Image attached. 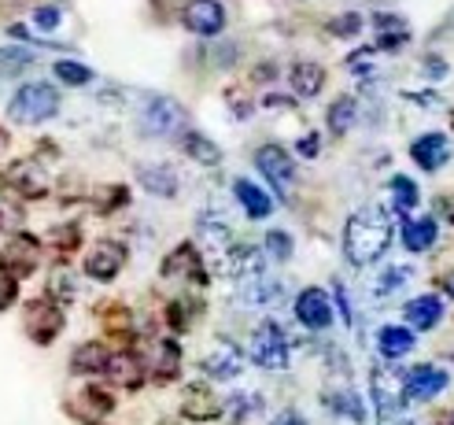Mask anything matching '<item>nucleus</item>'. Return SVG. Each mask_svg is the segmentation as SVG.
Instances as JSON below:
<instances>
[{"mask_svg": "<svg viewBox=\"0 0 454 425\" xmlns=\"http://www.w3.org/2000/svg\"><path fill=\"white\" fill-rule=\"evenodd\" d=\"M406 322H411V329H436L440 319H443V300L436 293H428V296H418L406 303Z\"/></svg>", "mask_w": 454, "mask_h": 425, "instance_id": "nucleus-18", "label": "nucleus"}, {"mask_svg": "<svg viewBox=\"0 0 454 425\" xmlns=\"http://www.w3.org/2000/svg\"><path fill=\"white\" fill-rule=\"evenodd\" d=\"M181 148H185L189 160H196L200 167H218V163H222V148H218L211 138L196 133V130H189L185 138H181Z\"/></svg>", "mask_w": 454, "mask_h": 425, "instance_id": "nucleus-26", "label": "nucleus"}, {"mask_svg": "<svg viewBox=\"0 0 454 425\" xmlns=\"http://www.w3.org/2000/svg\"><path fill=\"white\" fill-rule=\"evenodd\" d=\"M104 377H107V382H115V385H122V389H137V385L145 382V366H141L137 355L115 351V355H107Z\"/></svg>", "mask_w": 454, "mask_h": 425, "instance_id": "nucleus-15", "label": "nucleus"}, {"mask_svg": "<svg viewBox=\"0 0 454 425\" xmlns=\"http://www.w3.org/2000/svg\"><path fill=\"white\" fill-rule=\"evenodd\" d=\"M233 193H237V200H240V208L247 211V218H266L270 211H274V200H270L255 182H247V177H237Z\"/></svg>", "mask_w": 454, "mask_h": 425, "instance_id": "nucleus-25", "label": "nucleus"}, {"mask_svg": "<svg viewBox=\"0 0 454 425\" xmlns=\"http://www.w3.org/2000/svg\"><path fill=\"white\" fill-rule=\"evenodd\" d=\"M355 115H358V104H355V97H340V100H333V107H329V130L336 133V138H344V133L355 126Z\"/></svg>", "mask_w": 454, "mask_h": 425, "instance_id": "nucleus-30", "label": "nucleus"}, {"mask_svg": "<svg viewBox=\"0 0 454 425\" xmlns=\"http://www.w3.org/2000/svg\"><path fill=\"white\" fill-rule=\"evenodd\" d=\"M300 155H307V160H314V155H317V133H307V138L300 141Z\"/></svg>", "mask_w": 454, "mask_h": 425, "instance_id": "nucleus-49", "label": "nucleus"}, {"mask_svg": "<svg viewBox=\"0 0 454 425\" xmlns=\"http://www.w3.org/2000/svg\"><path fill=\"white\" fill-rule=\"evenodd\" d=\"M447 370L443 366H414L406 370V404H425L447 389Z\"/></svg>", "mask_w": 454, "mask_h": 425, "instance_id": "nucleus-12", "label": "nucleus"}, {"mask_svg": "<svg viewBox=\"0 0 454 425\" xmlns=\"http://www.w3.org/2000/svg\"><path fill=\"white\" fill-rule=\"evenodd\" d=\"M4 259H0V266H4L8 274H30L34 271V263H37V240H30V237H15L4 252H0Z\"/></svg>", "mask_w": 454, "mask_h": 425, "instance_id": "nucleus-20", "label": "nucleus"}, {"mask_svg": "<svg viewBox=\"0 0 454 425\" xmlns=\"http://www.w3.org/2000/svg\"><path fill=\"white\" fill-rule=\"evenodd\" d=\"M247 355H252L255 366L281 374L288 366V337H285V329L278 322H270V319L262 326H255L252 344H247Z\"/></svg>", "mask_w": 454, "mask_h": 425, "instance_id": "nucleus-4", "label": "nucleus"}, {"mask_svg": "<svg viewBox=\"0 0 454 425\" xmlns=\"http://www.w3.org/2000/svg\"><path fill=\"white\" fill-rule=\"evenodd\" d=\"M392 196H395V208L399 211H414L418 208V185L411 182V177H406V174H395L392 177Z\"/></svg>", "mask_w": 454, "mask_h": 425, "instance_id": "nucleus-33", "label": "nucleus"}, {"mask_svg": "<svg viewBox=\"0 0 454 425\" xmlns=\"http://www.w3.org/2000/svg\"><path fill=\"white\" fill-rule=\"evenodd\" d=\"M373 404L380 425H395V414L406 407V370H373Z\"/></svg>", "mask_w": 454, "mask_h": 425, "instance_id": "nucleus-5", "label": "nucleus"}, {"mask_svg": "<svg viewBox=\"0 0 454 425\" xmlns=\"http://www.w3.org/2000/svg\"><path fill=\"white\" fill-rule=\"evenodd\" d=\"M163 278L170 281H192V285H203L207 281V271H203V256L192 248V244H177V248L167 256L163 263Z\"/></svg>", "mask_w": 454, "mask_h": 425, "instance_id": "nucleus-11", "label": "nucleus"}, {"mask_svg": "<svg viewBox=\"0 0 454 425\" xmlns=\"http://www.w3.org/2000/svg\"><path fill=\"white\" fill-rule=\"evenodd\" d=\"M177 366H181V348L174 341H159L155 344V366H152L155 382H174Z\"/></svg>", "mask_w": 454, "mask_h": 425, "instance_id": "nucleus-28", "label": "nucleus"}, {"mask_svg": "<svg viewBox=\"0 0 454 425\" xmlns=\"http://www.w3.org/2000/svg\"><path fill=\"white\" fill-rule=\"evenodd\" d=\"M0 138H4V133H0ZM0 148H4V141H0Z\"/></svg>", "mask_w": 454, "mask_h": 425, "instance_id": "nucleus-54", "label": "nucleus"}, {"mask_svg": "<svg viewBox=\"0 0 454 425\" xmlns=\"http://www.w3.org/2000/svg\"><path fill=\"white\" fill-rule=\"evenodd\" d=\"M266 252L274 256V259H288L292 256V237L285 230H270L266 233Z\"/></svg>", "mask_w": 454, "mask_h": 425, "instance_id": "nucleus-37", "label": "nucleus"}, {"mask_svg": "<svg viewBox=\"0 0 454 425\" xmlns=\"http://www.w3.org/2000/svg\"><path fill=\"white\" fill-rule=\"evenodd\" d=\"M181 414L185 418H192V421H215L218 414H222V404L218 399L203 389V385H192L189 392H185V404H181Z\"/></svg>", "mask_w": 454, "mask_h": 425, "instance_id": "nucleus-21", "label": "nucleus"}, {"mask_svg": "<svg viewBox=\"0 0 454 425\" xmlns=\"http://www.w3.org/2000/svg\"><path fill=\"white\" fill-rule=\"evenodd\" d=\"M8 182H12V189H15L19 196H27V200H37V196L49 193L44 170H41L37 163H15V167L8 170Z\"/></svg>", "mask_w": 454, "mask_h": 425, "instance_id": "nucleus-19", "label": "nucleus"}, {"mask_svg": "<svg viewBox=\"0 0 454 425\" xmlns=\"http://www.w3.org/2000/svg\"><path fill=\"white\" fill-rule=\"evenodd\" d=\"M230 404H237V418H244V414H255L259 411V396H233Z\"/></svg>", "mask_w": 454, "mask_h": 425, "instance_id": "nucleus-45", "label": "nucleus"}, {"mask_svg": "<svg viewBox=\"0 0 454 425\" xmlns=\"http://www.w3.org/2000/svg\"><path fill=\"white\" fill-rule=\"evenodd\" d=\"M185 30H192L196 37H215L225 30V8L218 0H189L185 12H181Z\"/></svg>", "mask_w": 454, "mask_h": 425, "instance_id": "nucleus-8", "label": "nucleus"}, {"mask_svg": "<svg viewBox=\"0 0 454 425\" xmlns=\"http://www.w3.org/2000/svg\"><path fill=\"white\" fill-rule=\"evenodd\" d=\"M22 329L34 344H52L63 329V311L52 300H30L27 303V315H22Z\"/></svg>", "mask_w": 454, "mask_h": 425, "instance_id": "nucleus-6", "label": "nucleus"}, {"mask_svg": "<svg viewBox=\"0 0 454 425\" xmlns=\"http://www.w3.org/2000/svg\"><path fill=\"white\" fill-rule=\"evenodd\" d=\"M255 167L262 170L266 182L274 185V193L288 200L292 185H296V167H292V155H288L281 145H262V148L255 152Z\"/></svg>", "mask_w": 454, "mask_h": 425, "instance_id": "nucleus-7", "label": "nucleus"}, {"mask_svg": "<svg viewBox=\"0 0 454 425\" xmlns=\"http://www.w3.org/2000/svg\"><path fill=\"white\" fill-rule=\"evenodd\" d=\"M200 370L211 377V382H233V377L244 370V351L230 341H218L207 355H203V363Z\"/></svg>", "mask_w": 454, "mask_h": 425, "instance_id": "nucleus-10", "label": "nucleus"}, {"mask_svg": "<svg viewBox=\"0 0 454 425\" xmlns=\"http://www.w3.org/2000/svg\"><path fill=\"white\" fill-rule=\"evenodd\" d=\"M34 27H37V30H56V27H59V8H52V4L37 8V12H34Z\"/></svg>", "mask_w": 454, "mask_h": 425, "instance_id": "nucleus-41", "label": "nucleus"}, {"mask_svg": "<svg viewBox=\"0 0 454 425\" xmlns=\"http://www.w3.org/2000/svg\"><path fill=\"white\" fill-rule=\"evenodd\" d=\"M192 319H185V303H170V326L174 329H189Z\"/></svg>", "mask_w": 454, "mask_h": 425, "instance_id": "nucleus-46", "label": "nucleus"}, {"mask_svg": "<svg viewBox=\"0 0 454 425\" xmlns=\"http://www.w3.org/2000/svg\"><path fill=\"white\" fill-rule=\"evenodd\" d=\"M59 111V93L52 85H44V82H30V85H22L19 93L12 97L8 104V115L22 126H37V122H49L52 115Z\"/></svg>", "mask_w": 454, "mask_h": 425, "instance_id": "nucleus-2", "label": "nucleus"}, {"mask_svg": "<svg viewBox=\"0 0 454 425\" xmlns=\"http://www.w3.org/2000/svg\"><path fill=\"white\" fill-rule=\"evenodd\" d=\"M137 182H141L152 196H163V200L177 196V174H174V167H167V163H145V167H137Z\"/></svg>", "mask_w": 454, "mask_h": 425, "instance_id": "nucleus-17", "label": "nucleus"}, {"mask_svg": "<svg viewBox=\"0 0 454 425\" xmlns=\"http://www.w3.org/2000/svg\"><path fill=\"white\" fill-rule=\"evenodd\" d=\"M200 240H203V248H207V252L218 259V271H222L225 252L233 248V233H230V226H225L218 215H200Z\"/></svg>", "mask_w": 454, "mask_h": 425, "instance_id": "nucleus-16", "label": "nucleus"}, {"mask_svg": "<svg viewBox=\"0 0 454 425\" xmlns=\"http://www.w3.org/2000/svg\"><path fill=\"white\" fill-rule=\"evenodd\" d=\"M436 425H454V411H450V414H443V418H436Z\"/></svg>", "mask_w": 454, "mask_h": 425, "instance_id": "nucleus-53", "label": "nucleus"}, {"mask_svg": "<svg viewBox=\"0 0 454 425\" xmlns=\"http://www.w3.org/2000/svg\"><path fill=\"white\" fill-rule=\"evenodd\" d=\"M270 425H307V421H303L296 411H281V414H278L274 421H270Z\"/></svg>", "mask_w": 454, "mask_h": 425, "instance_id": "nucleus-50", "label": "nucleus"}, {"mask_svg": "<svg viewBox=\"0 0 454 425\" xmlns=\"http://www.w3.org/2000/svg\"><path fill=\"white\" fill-rule=\"evenodd\" d=\"M411 41V30H395V34H377V49L380 52H399Z\"/></svg>", "mask_w": 454, "mask_h": 425, "instance_id": "nucleus-40", "label": "nucleus"}, {"mask_svg": "<svg viewBox=\"0 0 454 425\" xmlns=\"http://www.w3.org/2000/svg\"><path fill=\"white\" fill-rule=\"evenodd\" d=\"M104 366H107V351L100 344H82L71 355V370L74 374H104Z\"/></svg>", "mask_w": 454, "mask_h": 425, "instance_id": "nucleus-29", "label": "nucleus"}, {"mask_svg": "<svg viewBox=\"0 0 454 425\" xmlns=\"http://www.w3.org/2000/svg\"><path fill=\"white\" fill-rule=\"evenodd\" d=\"M411 266H388V271H384L380 278H377V285H373V293L377 296H392L395 293V288H403L406 281H411Z\"/></svg>", "mask_w": 454, "mask_h": 425, "instance_id": "nucleus-34", "label": "nucleus"}, {"mask_svg": "<svg viewBox=\"0 0 454 425\" xmlns=\"http://www.w3.org/2000/svg\"><path fill=\"white\" fill-rule=\"evenodd\" d=\"M8 185H12V182H8V174L0 170V196H4V189H8Z\"/></svg>", "mask_w": 454, "mask_h": 425, "instance_id": "nucleus-52", "label": "nucleus"}, {"mask_svg": "<svg viewBox=\"0 0 454 425\" xmlns=\"http://www.w3.org/2000/svg\"><path fill=\"white\" fill-rule=\"evenodd\" d=\"M15 296H19V285H15V274H8V278H0V311H8V307L15 303Z\"/></svg>", "mask_w": 454, "mask_h": 425, "instance_id": "nucleus-43", "label": "nucleus"}, {"mask_svg": "<svg viewBox=\"0 0 454 425\" xmlns=\"http://www.w3.org/2000/svg\"><path fill=\"white\" fill-rule=\"evenodd\" d=\"M244 303H274L278 296H281V281H270L266 274L262 278H255V281H244Z\"/></svg>", "mask_w": 454, "mask_h": 425, "instance_id": "nucleus-31", "label": "nucleus"}, {"mask_svg": "<svg viewBox=\"0 0 454 425\" xmlns=\"http://www.w3.org/2000/svg\"><path fill=\"white\" fill-rule=\"evenodd\" d=\"M141 130L148 138H185L189 133V111L174 97H152L141 111Z\"/></svg>", "mask_w": 454, "mask_h": 425, "instance_id": "nucleus-3", "label": "nucleus"}, {"mask_svg": "<svg viewBox=\"0 0 454 425\" xmlns=\"http://www.w3.org/2000/svg\"><path fill=\"white\" fill-rule=\"evenodd\" d=\"M373 27L377 34H395V30H406V22L399 15H373Z\"/></svg>", "mask_w": 454, "mask_h": 425, "instance_id": "nucleus-44", "label": "nucleus"}, {"mask_svg": "<svg viewBox=\"0 0 454 425\" xmlns=\"http://www.w3.org/2000/svg\"><path fill=\"white\" fill-rule=\"evenodd\" d=\"M329 411L340 414V418H348L351 425H362V418H366V407H362V399L351 392V389H340V392H329Z\"/></svg>", "mask_w": 454, "mask_h": 425, "instance_id": "nucleus-27", "label": "nucleus"}, {"mask_svg": "<svg viewBox=\"0 0 454 425\" xmlns=\"http://www.w3.org/2000/svg\"><path fill=\"white\" fill-rule=\"evenodd\" d=\"M392 218L384 208H362L348 218V226H344V256L348 263L355 266H366V263H377L384 252H388V244H392Z\"/></svg>", "mask_w": 454, "mask_h": 425, "instance_id": "nucleus-1", "label": "nucleus"}, {"mask_svg": "<svg viewBox=\"0 0 454 425\" xmlns=\"http://www.w3.org/2000/svg\"><path fill=\"white\" fill-rule=\"evenodd\" d=\"M49 240H52L56 248L67 256L71 248H78V244H82V230H78V226H59V230H52V233H49Z\"/></svg>", "mask_w": 454, "mask_h": 425, "instance_id": "nucleus-36", "label": "nucleus"}, {"mask_svg": "<svg viewBox=\"0 0 454 425\" xmlns=\"http://www.w3.org/2000/svg\"><path fill=\"white\" fill-rule=\"evenodd\" d=\"M440 285H443V293H447V296H454V271H450V274H443V278H440Z\"/></svg>", "mask_w": 454, "mask_h": 425, "instance_id": "nucleus-51", "label": "nucleus"}, {"mask_svg": "<svg viewBox=\"0 0 454 425\" xmlns=\"http://www.w3.org/2000/svg\"><path fill=\"white\" fill-rule=\"evenodd\" d=\"M22 226V208L19 204H12L8 196H0V230H19Z\"/></svg>", "mask_w": 454, "mask_h": 425, "instance_id": "nucleus-38", "label": "nucleus"}, {"mask_svg": "<svg viewBox=\"0 0 454 425\" xmlns=\"http://www.w3.org/2000/svg\"><path fill=\"white\" fill-rule=\"evenodd\" d=\"M436 211H440L447 222H454V193H447V196L436 200Z\"/></svg>", "mask_w": 454, "mask_h": 425, "instance_id": "nucleus-48", "label": "nucleus"}, {"mask_svg": "<svg viewBox=\"0 0 454 425\" xmlns=\"http://www.w3.org/2000/svg\"><path fill=\"white\" fill-rule=\"evenodd\" d=\"M329 30H333L336 37H355V34L362 30V15H355V12L340 15V19H333V22H329Z\"/></svg>", "mask_w": 454, "mask_h": 425, "instance_id": "nucleus-39", "label": "nucleus"}, {"mask_svg": "<svg viewBox=\"0 0 454 425\" xmlns=\"http://www.w3.org/2000/svg\"><path fill=\"white\" fill-rule=\"evenodd\" d=\"M421 71H425L428 82H443L450 67H447V59H440V56H425V67H421Z\"/></svg>", "mask_w": 454, "mask_h": 425, "instance_id": "nucleus-42", "label": "nucleus"}, {"mask_svg": "<svg viewBox=\"0 0 454 425\" xmlns=\"http://www.w3.org/2000/svg\"><path fill=\"white\" fill-rule=\"evenodd\" d=\"M49 296H52L56 303H67V300L74 296V271H71L67 263L52 271V278H49Z\"/></svg>", "mask_w": 454, "mask_h": 425, "instance_id": "nucleus-32", "label": "nucleus"}, {"mask_svg": "<svg viewBox=\"0 0 454 425\" xmlns=\"http://www.w3.org/2000/svg\"><path fill=\"white\" fill-rule=\"evenodd\" d=\"M336 300H340V315H344V322L351 326V322H355V315H351V303H348V288L340 285V281H336Z\"/></svg>", "mask_w": 454, "mask_h": 425, "instance_id": "nucleus-47", "label": "nucleus"}, {"mask_svg": "<svg viewBox=\"0 0 454 425\" xmlns=\"http://www.w3.org/2000/svg\"><path fill=\"white\" fill-rule=\"evenodd\" d=\"M288 82H292V93L303 97V100H310V97L322 93V85H325V71H322L317 63H296V67L288 71Z\"/></svg>", "mask_w": 454, "mask_h": 425, "instance_id": "nucleus-23", "label": "nucleus"}, {"mask_svg": "<svg viewBox=\"0 0 454 425\" xmlns=\"http://www.w3.org/2000/svg\"><path fill=\"white\" fill-rule=\"evenodd\" d=\"M126 266V248L119 240H100L89 248L85 256V274L89 278H97V281H111V278H119V271Z\"/></svg>", "mask_w": 454, "mask_h": 425, "instance_id": "nucleus-9", "label": "nucleus"}, {"mask_svg": "<svg viewBox=\"0 0 454 425\" xmlns=\"http://www.w3.org/2000/svg\"><path fill=\"white\" fill-rule=\"evenodd\" d=\"M403 244L406 252H428L436 244V218H406L403 222Z\"/></svg>", "mask_w": 454, "mask_h": 425, "instance_id": "nucleus-24", "label": "nucleus"}, {"mask_svg": "<svg viewBox=\"0 0 454 425\" xmlns=\"http://www.w3.org/2000/svg\"><path fill=\"white\" fill-rule=\"evenodd\" d=\"M414 333H411V326H384L380 333H377V348H380V355L384 359H403L406 351H414Z\"/></svg>", "mask_w": 454, "mask_h": 425, "instance_id": "nucleus-22", "label": "nucleus"}, {"mask_svg": "<svg viewBox=\"0 0 454 425\" xmlns=\"http://www.w3.org/2000/svg\"><path fill=\"white\" fill-rule=\"evenodd\" d=\"M411 160L421 170H440L450 160V141L443 138V133H421V138L411 145Z\"/></svg>", "mask_w": 454, "mask_h": 425, "instance_id": "nucleus-14", "label": "nucleus"}, {"mask_svg": "<svg viewBox=\"0 0 454 425\" xmlns=\"http://www.w3.org/2000/svg\"><path fill=\"white\" fill-rule=\"evenodd\" d=\"M296 319L307 329H329L333 326V303L322 288H303L296 296Z\"/></svg>", "mask_w": 454, "mask_h": 425, "instance_id": "nucleus-13", "label": "nucleus"}, {"mask_svg": "<svg viewBox=\"0 0 454 425\" xmlns=\"http://www.w3.org/2000/svg\"><path fill=\"white\" fill-rule=\"evenodd\" d=\"M56 78H59V82H67V85H85V82H93V71H89L85 63L59 59V63H56Z\"/></svg>", "mask_w": 454, "mask_h": 425, "instance_id": "nucleus-35", "label": "nucleus"}]
</instances>
